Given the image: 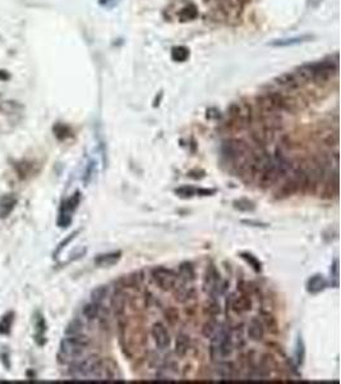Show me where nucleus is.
Wrapping results in <instances>:
<instances>
[{
	"instance_id": "1",
	"label": "nucleus",
	"mask_w": 341,
	"mask_h": 384,
	"mask_svg": "<svg viewBox=\"0 0 341 384\" xmlns=\"http://www.w3.org/2000/svg\"><path fill=\"white\" fill-rule=\"evenodd\" d=\"M69 375L77 380H86V379L100 380V379L113 378L114 374L108 366H105L104 361L99 356L91 355L72 363L69 368Z\"/></svg>"
},
{
	"instance_id": "2",
	"label": "nucleus",
	"mask_w": 341,
	"mask_h": 384,
	"mask_svg": "<svg viewBox=\"0 0 341 384\" xmlns=\"http://www.w3.org/2000/svg\"><path fill=\"white\" fill-rule=\"evenodd\" d=\"M89 345H91V341L83 333L66 336V338L60 342V347H59V360L64 364L74 363L83 356Z\"/></svg>"
},
{
	"instance_id": "3",
	"label": "nucleus",
	"mask_w": 341,
	"mask_h": 384,
	"mask_svg": "<svg viewBox=\"0 0 341 384\" xmlns=\"http://www.w3.org/2000/svg\"><path fill=\"white\" fill-rule=\"evenodd\" d=\"M233 350L234 341L233 336H231V331L229 328H225L224 325H220L215 336L211 338V359H212V361H220L223 359L229 358L233 353Z\"/></svg>"
},
{
	"instance_id": "4",
	"label": "nucleus",
	"mask_w": 341,
	"mask_h": 384,
	"mask_svg": "<svg viewBox=\"0 0 341 384\" xmlns=\"http://www.w3.org/2000/svg\"><path fill=\"white\" fill-rule=\"evenodd\" d=\"M251 153V148L244 140L229 139L221 145V154L228 161L244 160Z\"/></svg>"
},
{
	"instance_id": "5",
	"label": "nucleus",
	"mask_w": 341,
	"mask_h": 384,
	"mask_svg": "<svg viewBox=\"0 0 341 384\" xmlns=\"http://www.w3.org/2000/svg\"><path fill=\"white\" fill-rule=\"evenodd\" d=\"M151 278L160 290L168 292V291L175 290L179 276L178 273L165 266H156L151 270Z\"/></svg>"
},
{
	"instance_id": "6",
	"label": "nucleus",
	"mask_w": 341,
	"mask_h": 384,
	"mask_svg": "<svg viewBox=\"0 0 341 384\" xmlns=\"http://www.w3.org/2000/svg\"><path fill=\"white\" fill-rule=\"evenodd\" d=\"M228 116L239 126H250L252 123V108L245 103H231L228 106Z\"/></svg>"
},
{
	"instance_id": "7",
	"label": "nucleus",
	"mask_w": 341,
	"mask_h": 384,
	"mask_svg": "<svg viewBox=\"0 0 341 384\" xmlns=\"http://www.w3.org/2000/svg\"><path fill=\"white\" fill-rule=\"evenodd\" d=\"M203 287H205V291L207 293H210L212 297H215L218 293H220L221 291V278L220 273L218 271L215 265H208L206 269L205 273V279H203Z\"/></svg>"
},
{
	"instance_id": "8",
	"label": "nucleus",
	"mask_w": 341,
	"mask_h": 384,
	"mask_svg": "<svg viewBox=\"0 0 341 384\" xmlns=\"http://www.w3.org/2000/svg\"><path fill=\"white\" fill-rule=\"evenodd\" d=\"M151 334L155 341L156 346L160 350H165L170 345V334H169L168 329L163 323H155L151 329Z\"/></svg>"
},
{
	"instance_id": "9",
	"label": "nucleus",
	"mask_w": 341,
	"mask_h": 384,
	"mask_svg": "<svg viewBox=\"0 0 341 384\" xmlns=\"http://www.w3.org/2000/svg\"><path fill=\"white\" fill-rule=\"evenodd\" d=\"M275 84L283 87V89L289 90V91H294V90H298L302 86L303 82L295 72H286V73L276 77Z\"/></svg>"
},
{
	"instance_id": "10",
	"label": "nucleus",
	"mask_w": 341,
	"mask_h": 384,
	"mask_svg": "<svg viewBox=\"0 0 341 384\" xmlns=\"http://www.w3.org/2000/svg\"><path fill=\"white\" fill-rule=\"evenodd\" d=\"M248 338L255 342H260L265 338V325H263L262 320L258 318L251 319L250 324L247 326Z\"/></svg>"
},
{
	"instance_id": "11",
	"label": "nucleus",
	"mask_w": 341,
	"mask_h": 384,
	"mask_svg": "<svg viewBox=\"0 0 341 384\" xmlns=\"http://www.w3.org/2000/svg\"><path fill=\"white\" fill-rule=\"evenodd\" d=\"M315 39L313 35H300V36L295 37H288V39H278V40H272L270 42V46L273 47H286V46H294V45H300L304 44V42L311 41V40Z\"/></svg>"
},
{
	"instance_id": "12",
	"label": "nucleus",
	"mask_w": 341,
	"mask_h": 384,
	"mask_svg": "<svg viewBox=\"0 0 341 384\" xmlns=\"http://www.w3.org/2000/svg\"><path fill=\"white\" fill-rule=\"evenodd\" d=\"M327 286H328L327 279H326L322 274H315V276H312L309 279H308L307 286L305 287H307L308 292L316 295V293L322 292Z\"/></svg>"
},
{
	"instance_id": "13",
	"label": "nucleus",
	"mask_w": 341,
	"mask_h": 384,
	"mask_svg": "<svg viewBox=\"0 0 341 384\" xmlns=\"http://www.w3.org/2000/svg\"><path fill=\"white\" fill-rule=\"evenodd\" d=\"M322 186H323V192H322L323 198L332 199L333 196L337 195V189H338L337 171L333 172L332 176H330L328 178H325Z\"/></svg>"
},
{
	"instance_id": "14",
	"label": "nucleus",
	"mask_w": 341,
	"mask_h": 384,
	"mask_svg": "<svg viewBox=\"0 0 341 384\" xmlns=\"http://www.w3.org/2000/svg\"><path fill=\"white\" fill-rule=\"evenodd\" d=\"M215 371H216V375H218L219 378L224 379V380H230V379H233L234 376H235L236 368L231 361L220 360L219 361L218 366H216Z\"/></svg>"
},
{
	"instance_id": "15",
	"label": "nucleus",
	"mask_w": 341,
	"mask_h": 384,
	"mask_svg": "<svg viewBox=\"0 0 341 384\" xmlns=\"http://www.w3.org/2000/svg\"><path fill=\"white\" fill-rule=\"evenodd\" d=\"M121 259V251H113L108 254H100L95 258V264L99 266H111Z\"/></svg>"
},
{
	"instance_id": "16",
	"label": "nucleus",
	"mask_w": 341,
	"mask_h": 384,
	"mask_svg": "<svg viewBox=\"0 0 341 384\" xmlns=\"http://www.w3.org/2000/svg\"><path fill=\"white\" fill-rule=\"evenodd\" d=\"M231 309H233L236 314L247 313V311H250L251 309H252V301H251V298L245 295L239 296V297L233 300V303H231Z\"/></svg>"
},
{
	"instance_id": "17",
	"label": "nucleus",
	"mask_w": 341,
	"mask_h": 384,
	"mask_svg": "<svg viewBox=\"0 0 341 384\" xmlns=\"http://www.w3.org/2000/svg\"><path fill=\"white\" fill-rule=\"evenodd\" d=\"M189 346H191V341H189V337L187 336L185 333H179L178 337H176L175 341V352L176 355L183 358V356L187 355L189 350Z\"/></svg>"
},
{
	"instance_id": "18",
	"label": "nucleus",
	"mask_w": 341,
	"mask_h": 384,
	"mask_svg": "<svg viewBox=\"0 0 341 384\" xmlns=\"http://www.w3.org/2000/svg\"><path fill=\"white\" fill-rule=\"evenodd\" d=\"M179 277L184 279L185 282H193L196 279V270H194L193 264L189 261H184L179 266Z\"/></svg>"
},
{
	"instance_id": "19",
	"label": "nucleus",
	"mask_w": 341,
	"mask_h": 384,
	"mask_svg": "<svg viewBox=\"0 0 341 384\" xmlns=\"http://www.w3.org/2000/svg\"><path fill=\"white\" fill-rule=\"evenodd\" d=\"M126 303H127V297H126V293L123 292V290L116 291L115 295H114L113 301H111V304H113V309H114V311H115L116 315H121V314H123L124 308H126Z\"/></svg>"
},
{
	"instance_id": "20",
	"label": "nucleus",
	"mask_w": 341,
	"mask_h": 384,
	"mask_svg": "<svg viewBox=\"0 0 341 384\" xmlns=\"http://www.w3.org/2000/svg\"><path fill=\"white\" fill-rule=\"evenodd\" d=\"M82 314H83V316L87 320H95L97 316L100 315V304H96L94 301H91L89 304H86L83 306Z\"/></svg>"
},
{
	"instance_id": "21",
	"label": "nucleus",
	"mask_w": 341,
	"mask_h": 384,
	"mask_svg": "<svg viewBox=\"0 0 341 384\" xmlns=\"http://www.w3.org/2000/svg\"><path fill=\"white\" fill-rule=\"evenodd\" d=\"M219 328H220V324H219V321L216 320L215 318L210 319V320H207L205 324H203V328H202L203 337L210 338V340H211V338L215 336L216 332L219 331Z\"/></svg>"
},
{
	"instance_id": "22",
	"label": "nucleus",
	"mask_w": 341,
	"mask_h": 384,
	"mask_svg": "<svg viewBox=\"0 0 341 384\" xmlns=\"http://www.w3.org/2000/svg\"><path fill=\"white\" fill-rule=\"evenodd\" d=\"M233 208L235 209V210L244 211V213H251V211L256 210L255 203L248 200V199H238V200H234Z\"/></svg>"
},
{
	"instance_id": "23",
	"label": "nucleus",
	"mask_w": 341,
	"mask_h": 384,
	"mask_svg": "<svg viewBox=\"0 0 341 384\" xmlns=\"http://www.w3.org/2000/svg\"><path fill=\"white\" fill-rule=\"evenodd\" d=\"M189 58V49L185 46H176L171 50V59L174 62H185Z\"/></svg>"
},
{
	"instance_id": "24",
	"label": "nucleus",
	"mask_w": 341,
	"mask_h": 384,
	"mask_svg": "<svg viewBox=\"0 0 341 384\" xmlns=\"http://www.w3.org/2000/svg\"><path fill=\"white\" fill-rule=\"evenodd\" d=\"M108 292H109V288L108 286H99L96 287L95 290H92L91 292V301H94V303L96 304H101L104 300H105V297L108 296Z\"/></svg>"
},
{
	"instance_id": "25",
	"label": "nucleus",
	"mask_w": 341,
	"mask_h": 384,
	"mask_svg": "<svg viewBox=\"0 0 341 384\" xmlns=\"http://www.w3.org/2000/svg\"><path fill=\"white\" fill-rule=\"evenodd\" d=\"M240 258L243 259V260L245 261L247 264H250L251 268L253 269L255 271H257V273H260L261 270H262V264H261V261L258 260L257 258H256L253 254L251 253H240Z\"/></svg>"
},
{
	"instance_id": "26",
	"label": "nucleus",
	"mask_w": 341,
	"mask_h": 384,
	"mask_svg": "<svg viewBox=\"0 0 341 384\" xmlns=\"http://www.w3.org/2000/svg\"><path fill=\"white\" fill-rule=\"evenodd\" d=\"M83 332V323L79 319H74L67 325L66 336H73V334H82Z\"/></svg>"
},
{
	"instance_id": "27",
	"label": "nucleus",
	"mask_w": 341,
	"mask_h": 384,
	"mask_svg": "<svg viewBox=\"0 0 341 384\" xmlns=\"http://www.w3.org/2000/svg\"><path fill=\"white\" fill-rule=\"evenodd\" d=\"M197 17V9L194 6H188L185 8H183L179 13V18H180L181 22H187V21H192Z\"/></svg>"
},
{
	"instance_id": "28",
	"label": "nucleus",
	"mask_w": 341,
	"mask_h": 384,
	"mask_svg": "<svg viewBox=\"0 0 341 384\" xmlns=\"http://www.w3.org/2000/svg\"><path fill=\"white\" fill-rule=\"evenodd\" d=\"M295 359H297L298 365H303L305 359V346L303 342L302 337L298 338L297 341V348H295Z\"/></svg>"
},
{
	"instance_id": "29",
	"label": "nucleus",
	"mask_w": 341,
	"mask_h": 384,
	"mask_svg": "<svg viewBox=\"0 0 341 384\" xmlns=\"http://www.w3.org/2000/svg\"><path fill=\"white\" fill-rule=\"evenodd\" d=\"M175 194L181 199H191L196 195V188L187 184V186H181L179 188H176Z\"/></svg>"
},
{
	"instance_id": "30",
	"label": "nucleus",
	"mask_w": 341,
	"mask_h": 384,
	"mask_svg": "<svg viewBox=\"0 0 341 384\" xmlns=\"http://www.w3.org/2000/svg\"><path fill=\"white\" fill-rule=\"evenodd\" d=\"M193 295H194V290H192V288H185V287H180L179 291H176L175 292V298L180 301V303H185L187 300L193 297Z\"/></svg>"
},
{
	"instance_id": "31",
	"label": "nucleus",
	"mask_w": 341,
	"mask_h": 384,
	"mask_svg": "<svg viewBox=\"0 0 341 384\" xmlns=\"http://www.w3.org/2000/svg\"><path fill=\"white\" fill-rule=\"evenodd\" d=\"M12 320H13V314L12 313H8L3 316V319L0 320V333L8 334L11 332Z\"/></svg>"
},
{
	"instance_id": "32",
	"label": "nucleus",
	"mask_w": 341,
	"mask_h": 384,
	"mask_svg": "<svg viewBox=\"0 0 341 384\" xmlns=\"http://www.w3.org/2000/svg\"><path fill=\"white\" fill-rule=\"evenodd\" d=\"M263 316V325L267 326L268 331H271L272 333H276L277 332V323H276V319L273 318L272 315H270L268 313H263L262 314Z\"/></svg>"
},
{
	"instance_id": "33",
	"label": "nucleus",
	"mask_w": 341,
	"mask_h": 384,
	"mask_svg": "<svg viewBox=\"0 0 341 384\" xmlns=\"http://www.w3.org/2000/svg\"><path fill=\"white\" fill-rule=\"evenodd\" d=\"M322 141L326 146H330V148L336 146L338 142L337 133H336V132H327V133L325 134V137L322 139Z\"/></svg>"
},
{
	"instance_id": "34",
	"label": "nucleus",
	"mask_w": 341,
	"mask_h": 384,
	"mask_svg": "<svg viewBox=\"0 0 341 384\" xmlns=\"http://www.w3.org/2000/svg\"><path fill=\"white\" fill-rule=\"evenodd\" d=\"M165 319L170 324H175L176 321H179L178 310H176V309H174V308H169L168 310L165 311Z\"/></svg>"
},
{
	"instance_id": "35",
	"label": "nucleus",
	"mask_w": 341,
	"mask_h": 384,
	"mask_svg": "<svg viewBox=\"0 0 341 384\" xmlns=\"http://www.w3.org/2000/svg\"><path fill=\"white\" fill-rule=\"evenodd\" d=\"M78 233H79V231H76V232H73V233H72V234H69V236H68V237H67V238H66V239H64L63 242H61V243H60V245H59V246H58V249H56V251H55V255H58V254H59V253H60V251H61V250H63V249H64V248H66V246H67V245H68V243H69V242H71L72 239H73V238H74V237H76V236H77V234H78Z\"/></svg>"
},
{
	"instance_id": "36",
	"label": "nucleus",
	"mask_w": 341,
	"mask_h": 384,
	"mask_svg": "<svg viewBox=\"0 0 341 384\" xmlns=\"http://www.w3.org/2000/svg\"><path fill=\"white\" fill-rule=\"evenodd\" d=\"M188 176L193 179H202L206 176L205 171H201V169H193L188 173Z\"/></svg>"
},
{
	"instance_id": "37",
	"label": "nucleus",
	"mask_w": 341,
	"mask_h": 384,
	"mask_svg": "<svg viewBox=\"0 0 341 384\" xmlns=\"http://www.w3.org/2000/svg\"><path fill=\"white\" fill-rule=\"evenodd\" d=\"M213 194H216L215 188H198V189H196V195H200V196H212Z\"/></svg>"
},
{
	"instance_id": "38",
	"label": "nucleus",
	"mask_w": 341,
	"mask_h": 384,
	"mask_svg": "<svg viewBox=\"0 0 341 384\" xmlns=\"http://www.w3.org/2000/svg\"><path fill=\"white\" fill-rule=\"evenodd\" d=\"M208 313H210L211 316H216L219 313H220V306H219L218 303H211L210 306H208Z\"/></svg>"
},
{
	"instance_id": "39",
	"label": "nucleus",
	"mask_w": 341,
	"mask_h": 384,
	"mask_svg": "<svg viewBox=\"0 0 341 384\" xmlns=\"http://www.w3.org/2000/svg\"><path fill=\"white\" fill-rule=\"evenodd\" d=\"M331 276H332L333 278L337 281V278H338V260H337V259L333 261L332 266H331Z\"/></svg>"
},
{
	"instance_id": "40",
	"label": "nucleus",
	"mask_w": 341,
	"mask_h": 384,
	"mask_svg": "<svg viewBox=\"0 0 341 384\" xmlns=\"http://www.w3.org/2000/svg\"><path fill=\"white\" fill-rule=\"evenodd\" d=\"M241 223L251 224L252 227H267V224L260 223V222H256V221H241Z\"/></svg>"
},
{
	"instance_id": "41",
	"label": "nucleus",
	"mask_w": 341,
	"mask_h": 384,
	"mask_svg": "<svg viewBox=\"0 0 341 384\" xmlns=\"http://www.w3.org/2000/svg\"><path fill=\"white\" fill-rule=\"evenodd\" d=\"M110 2H113V0H100V4L101 6H105V4H109Z\"/></svg>"
},
{
	"instance_id": "42",
	"label": "nucleus",
	"mask_w": 341,
	"mask_h": 384,
	"mask_svg": "<svg viewBox=\"0 0 341 384\" xmlns=\"http://www.w3.org/2000/svg\"><path fill=\"white\" fill-rule=\"evenodd\" d=\"M0 78H8V76H3V74L0 73Z\"/></svg>"
},
{
	"instance_id": "43",
	"label": "nucleus",
	"mask_w": 341,
	"mask_h": 384,
	"mask_svg": "<svg viewBox=\"0 0 341 384\" xmlns=\"http://www.w3.org/2000/svg\"><path fill=\"white\" fill-rule=\"evenodd\" d=\"M205 2H208V0H205Z\"/></svg>"
}]
</instances>
